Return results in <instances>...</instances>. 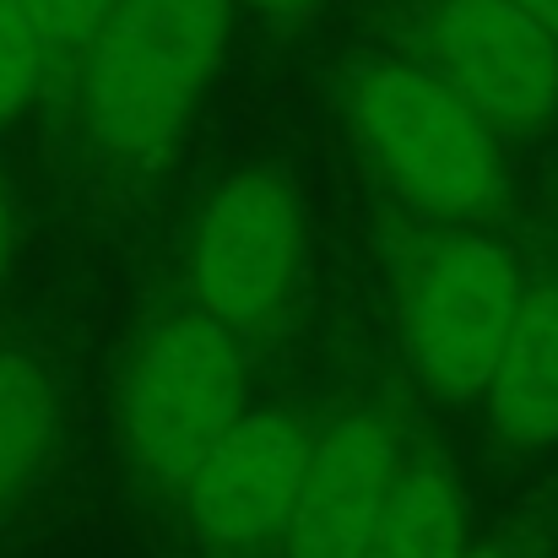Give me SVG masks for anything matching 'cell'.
I'll list each match as a JSON object with an SVG mask.
<instances>
[{
    "label": "cell",
    "instance_id": "obj_1",
    "mask_svg": "<svg viewBox=\"0 0 558 558\" xmlns=\"http://www.w3.org/2000/svg\"><path fill=\"white\" fill-rule=\"evenodd\" d=\"M228 44V0H120L87 60V131L114 158L174 142Z\"/></svg>",
    "mask_w": 558,
    "mask_h": 558
},
{
    "label": "cell",
    "instance_id": "obj_2",
    "mask_svg": "<svg viewBox=\"0 0 558 558\" xmlns=\"http://www.w3.org/2000/svg\"><path fill=\"white\" fill-rule=\"evenodd\" d=\"M244 396V364L228 326L211 315L163 320L136 348L120 385V439L131 466L147 483L185 494L201 461L250 412Z\"/></svg>",
    "mask_w": 558,
    "mask_h": 558
},
{
    "label": "cell",
    "instance_id": "obj_3",
    "mask_svg": "<svg viewBox=\"0 0 558 558\" xmlns=\"http://www.w3.org/2000/svg\"><path fill=\"white\" fill-rule=\"evenodd\" d=\"M353 131L390 185L428 211H477L499 195L494 125L434 71L385 65L364 76Z\"/></svg>",
    "mask_w": 558,
    "mask_h": 558
},
{
    "label": "cell",
    "instance_id": "obj_4",
    "mask_svg": "<svg viewBox=\"0 0 558 558\" xmlns=\"http://www.w3.org/2000/svg\"><path fill=\"white\" fill-rule=\"evenodd\" d=\"M521 304H526L521 271L499 244L488 239L439 244L412 271L401 304L412 374L445 401L488 396L494 369L510 348V331L521 320Z\"/></svg>",
    "mask_w": 558,
    "mask_h": 558
},
{
    "label": "cell",
    "instance_id": "obj_5",
    "mask_svg": "<svg viewBox=\"0 0 558 558\" xmlns=\"http://www.w3.org/2000/svg\"><path fill=\"white\" fill-rule=\"evenodd\" d=\"M299 266V206L277 174H239L217 190L195 222L190 277L201 315L228 331L277 320Z\"/></svg>",
    "mask_w": 558,
    "mask_h": 558
},
{
    "label": "cell",
    "instance_id": "obj_6",
    "mask_svg": "<svg viewBox=\"0 0 558 558\" xmlns=\"http://www.w3.org/2000/svg\"><path fill=\"white\" fill-rule=\"evenodd\" d=\"M428 60L488 125H537L558 109V33L515 0H445Z\"/></svg>",
    "mask_w": 558,
    "mask_h": 558
},
{
    "label": "cell",
    "instance_id": "obj_7",
    "mask_svg": "<svg viewBox=\"0 0 558 558\" xmlns=\"http://www.w3.org/2000/svg\"><path fill=\"white\" fill-rule=\"evenodd\" d=\"M310 456L315 439L288 412L250 407L190 477L185 505L195 526L222 548H260L288 537L310 477Z\"/></svg>",
    "mask_w": 558,
    "mask_h": 558
},
{
    "label": "cell",
    "instance_id": "obj_8",
    "mask_svg": "<svg viewBox=\"0 0 558 558\" xmlns=\"http://www.w3.org/2000/svg\"><path fill=\"white\" fill-rule=\"evenodd\" d=\"M407 461L374 412L337 417L310 456V477L288 526V558H364L390 510Z\"/></svg>",
    "mask_w": 558,
    "mask_h": 558
},
{
    "label": "cell",
    "instance_id": "obj_9",
    "mask_svg": "<svg viewBox=\"0 0 558 558\" xmlns=\"http://www.w3.org/2000/svg\"><path fill=\"white\" fill-rule=\"evenodd\" d=\"M488 417L515 450L558 445V282L526 288L521 320L488 385Z\"/></svg>",
    "mask_w": 558,
    "mask_h": 558
},
{
    "label": "cell",
    "instance_id": "obj_10",
    "mask_svg": "<svg viewBox=\"0 0 558 558\" xmlns=\"http://www.w3.org/2000/svg\"><path fill=\"white\" fill-rule=\"evenodd\" d=\"M364 558H472L461 494L434 461H407Z\"/></svg>",
    "mask_w": 558,
    "mask_h": 558
},
{
    "label": "cell",
    "instance_id": "obj_11",
    "mask_svg": "<svg viewBox=\"0 0 558 558\" xmlns=\"http://www.w3.org/2000/svg\"><path fill=\"white\" fill-rule=\"evenodd\" d=\"M60 407L54 385L27 353L0 348V505L38 472L49 439H54Z\"/></svg>",
    "mask_w": 558,
    "mask_h": 558
},
{
    "label": "cell",
    "instance_id": "obj_12",
    "mask_svg": "<svg viewBox=\"0 0 558 558\" xmlns=\"http://www.w3.org/2000/svg\"><path fill=\"white\" fill-rule=\"evenodd\" d=\"M11 5L27 16L49 60H82V54L93 60L104 27L120 11V0H11Z\"/></svg>",
    "mask_w": 558,
    "mask_h": 558
},
{
    "label": "cell",
    "instance_id": "obj_13",
    "mask_svg": "<svg viewBox=\"0 0 558 558\" xmlns=\"http://www.w3.org/2000/svg\"><path fill=\"white\" fill-rule=\"evenodd\" d=\"M49 54L38 44V33L27 27V16L0 0V125L22 114V104L38 93V76H44Z\"/></svg>",
    "mask_w": 558,
    "mask_h": 558
},
{
    "label": "cell",
    "instance_id": "obj_14",
    "mask_svg": "<svg viewBox=\"0 0 558 558\" xmlns=\"http://www.w3.org/2000/svg\"><path fill=\"white\" fill-rule=\"evenodd\" d=\"M244 5H255L266 22H299V16H310L320 0H244Z\"/></svg>",
    "mask_w": 558,
    "mask_h": 558
},
{
    "label": "cell",
    "instance_id": "obj_15",
    "mask_svg": "<svg viewBox=\"0 0 558 558\" xmlns=\"http://www.w3.org/2000/svg\"><path fill=\"white\" fill-rule=\"evenodd\" d=\"M515 5H526L532 16H543V22L558 33V0H515Z\"/></svg>",
    "mask_w": 558,
    "mask_h": 558
},
{
    "label": "cell",
    "instance_id": "obj_16",
    "mask_svg": "<svg viewBox=\"0 0 558 558\" xmlns=\"http://www.w3.org/2000/svg\"><path fill=\"white\" fill-rule=\"evenodd\" d=\"M5 244H11V211H5V201H0V260H5Z\"/></svg>",
    "mask_w": 558,
    "mask_h": 558
},
{
    "label": "cell",
    "instance_id": "obj_17",
    "mask_svg": "<svg viewBox=\"0 0 558 558\" xmlns=\"http://www.w3.org/2000/svg\"><path fill=\"white\" fill-rule=\"evenodd\" d=\"M472 558H510V554H499V548H472Z\"/></svg>",
    "mask_w": 558,
    "mask_h": 558
}]
</instances>
